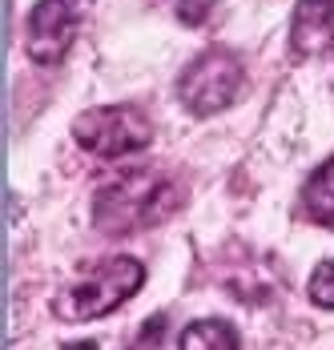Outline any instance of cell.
Returning <instances> with one entry per match:
<instances>
[{
	"instance_id": "obj_6",
	"label": "cell",
	"mask_w": 334,
	"mask_h": 350,
	"mask_svg": "<svg viewBox=\"0 0 334 350\" xmlns=\"http://www.w3.org/2000/svg\"><path fill=\"white\" fill-rule=\"evenodd\" d=\"M334 49V0H298L290 16V53L294 57H326Z\"/></svg>"
},
{
	"instance_id": "obj_3",
	"label": "cell",
	"mask_w": 334,
	"mask_h": 350,
	"mask_svg": "<svg viewBox=\"0 0 334 350\" xmlns=\"http://www.w3.org/2000/svg\"><path fill=\"white\" fill-rule=\"evenodd\" d=\"M73 137L85 153L117 161V157L141 153L153 141V125L137 105H101V109H85L73 121Z\"/></svg>"
},
{
	"instance_id": "obj_1",
	"label": "cell",
	"mask_w": 334,
	"mask_h": 350,
	"mask_svg": "<svg viewBox=\"0 0 334 350\" xmlns=\"http://www.w3.org/2000/svg\"><path fill=\"white\" fill-rule=\"evenodd\" d=\"M181 206V189L157 170H125L93 198V221L101 234H133L166 221Z\"/></svg>"
},
{
	"instance_id": "obj_4",
	"label": "cell",
	"mask_w": 334,
	"mask_h": 350,
	"mask_svg": "<svg viewBox=\"0 0 334 350\" xmlns=\"http://www.w3.org/2000/svg\"><path fill=\"white\" fill-rule=\"evenodd\" d=\"M242 85H246L242 61L230 49H209V53L194 57L185 72L177 77V101L194 117H214V113L234 105Z\"/></svg>"
},
{
	"instance_id": "obj_9",
	"label": "cell",
	"mask_w": 334,
	"mask_h": 350,
	"mask_svg": "<svg viewBox=\"0 0 334 350\" xmlns=\"http://www.w3.org/2000/svg\"><path fill=\"white\" fill-rule=\"evenodd\" d=\"M306 294H310L314 306L334 310V258H326V262L314 266V274H310V282H306Z\"/></svg>"
},
{
	"instance_id": "obj_5",
	"label": "cell",
	"mask_w": 334,
	"mask_h": 350,
	"mask_svg": "<svg viewBox=\"0 0 334 350\" xmlns=\"http://www.w3.org/2000/svg\"><path fill=\"white\" fill-rule=\"evenodd\" d=\"M89 8H93V0H36L29 12V25H25V49L36 65L65 61Z\"/></svg>"
},
{
	"instance_id": "obj_12",
	"label": "cell",
	"mask_w": 334,
	"mask_h": 350,
	"mask_svg": "<svg viewBox=\"0 0 334 350\" xmlns=\"http://www.w3.org/2000/svg\"><path fill=\"white\" fill-rule=\"evenodd\" d=\"M65 350H97V342H93V338H85V342H77V347H73V342H68Z\"/></svg>"
},
{
	"instance_id": "obj_7",
	"label": "cell",
	"mask_w": 334,
	"mask_h": 350,
	"mask_svg": "<svg viewBox=\"0 0 334 350\" xmlns=\"http://www.w3.org/2000/svg\"><path fill=\"white\" fill-rule=\"evenodd\" d=\"M302 206H306V217H310V221L334 230V161L318 165V170L310 174L306 189H302Z\"/></svg>"
},
{
	"instance_id": "obj_11",
	"label": "cell",
	"mask_w": 334,
	"mask_h": 350,
	"mask_svg": "<svg viewBox=\"0 0 334 350\" xmlns=\"http://www.w3.org/2000/svg\"><path fill=\"white\" fill-rule=\"evenodd\" d=\"M209 8H214V0H177V21L181 25H201L209 16Z\"/></svg>"
},
{
	"instance_id": "obj_10",
	"label": "cell",
	"mask_w": 334,
	"mask_h": 350,
	"mask_svg": "<svg viewBox=\"0 0 334 350\" xmlns=\"http://www.w3.org/2000/svg\"><path fill=\"white\" fill-rule=\"evenodd\" d=\"M129 350H169V318L149 314L145 326L137 330V338L129 342Z\"/></svg>"
},
{
	"instance_id": "obj_2",
	"label": "cell",
	"mask_w": 334,
	"mask_h": 350,
	"mask_svg": "<svg viewBox=\"0 0 334 350\" xmlns=\"http://www.w3.org/2000/svg\"><path fill=\"white\" fill-rule=\"evenodd\" d=\"M145 282V266L129 258V254H117V258H105L97 266L85 270V278L68 282L65 290H57L53 298V314L61 322H93V318L113 314L117 306H125L141 290Z\"/></svg>"
},
{
	"instance_id": "obj_8",
	"label": "cell",
	"mask_w": 334,
	"mask_h": 350,
	"mask_svg": "<svg viewBox=\"0 0 334 350\" xmlns=\"http://www.w3.org/2000/svg\"><path fill=\"white\" fill-rule=\"evenodd\" d=\"M177 350H237V330L222 318H201L181 330Z\"/></svg>"
}]
</instances>
